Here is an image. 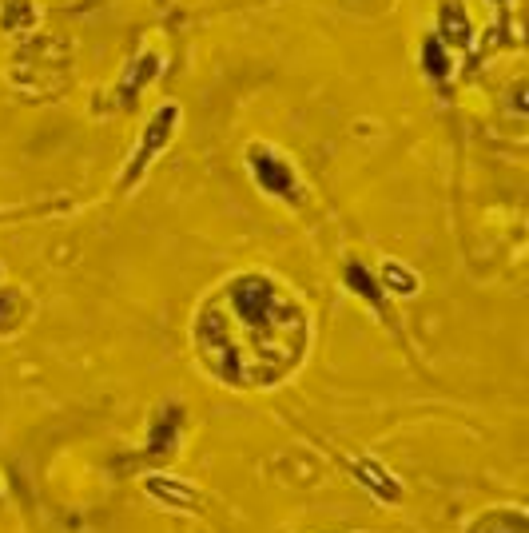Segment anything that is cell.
Returning a JSON list of instances; mask_svg holds the SVG:
<instances>
[{
    "label": "cell",
    "instance_id": "cell-2",
    "mask_svg": "<svg viewBox=\"0 0 529 533\" xmlns=\"http://www.w3.org/2000/svg\"><path fill=\"white\" fill-rule=\"evenodd\" d=\"M442 28H446V36H450L454 44H466V36H470V24L458 20V8H454V4H446V12H442Z\"/></svg>",
    "mask_w": 529,
    "mask_h": 533
},
{
    "label": "cell",
    "instance_id": "cell-1",
    "mask_svg": "<svg viewBox=\"0 0 529 533\" xmlns=\"http://www.w3.org/2000/svg\"><path fill=\"white\" fill-rule=\"evenodd\" d=\"M307 311L267 275L231 279L199 311L195 343L231 386H271L299 366L307 351Z\"/></svg>",
    "mask_w": 529,
    "mask_h": 533
}]
</instances>
